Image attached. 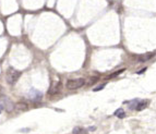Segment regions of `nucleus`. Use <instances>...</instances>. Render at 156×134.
Listing matches in <instances>:
<instances>
[{"label": "nucleus", "instance_id": "nucleus-1", "mask_svg": "<svg viewBox=\"0 0 156 134\" xmlns=\"http://www.w3.org/2000/svg\"><path fill=\"white\" fill-rule=\"evenodd\" d=\"M20 76H21V72L18 71V70H15V69H13V68H9L8 70H7V73H6V79H7V82L9 83V84H15L17 83V81L20 79Z\"/></svg>", "mask_w": 156, "mask_h": 134}, {"label": "nucleus", "instance_id": "nucleus-2", "mask_svg": "<svg viewBox=\"0 0 156 134\" xmlns=\"http://www.w3.org/2000/svg\"><path fill=\"white\" fill-rule=\"evenodd\" d=\"M84 85H85V80L82 79V78L68 80L66 83V86L68 90H78V88H80Z\"/></svg>", "mask_w": 156, "mask_h": 134}, {"label": "nucleus", "instance_id": "nucleus-3", "mask_svg": "<svg viewBox=\"0 0 156 134\" xmlns=\"http://www.w3.org/2000/svg\"><path fill=\"white\" fill-rule=\"evenodd\" d=\"M27 97L30 98V99H32V100H34V101H39L43 98V94H42V92L37 91L35 88H32L27 93Z\"/></svg>", "mask_w": 156, "mask_h": 134}, {"label": "nucleus", "instance_id": "nucleus-4", "mask_svg": "<svg viewBox=\"0 0 156 134\" xmlns=\"http://www.w3.org/2000/svg\"><path fill=\"white\" fill-rule=\"evenodd\" d=\"M0 105L2 106L3 109H6L8 112H11L13 109H14V105L13 103L9 99L8 97H3L1 100H0Z\"/></svg>", "mask_w": 156, "mask_h": 134}, {"label": "nucleus", "instance_id": "nucleus-5", "mask_svg": "<svg viewBox=\"0 0 156 134\" xmlns=\"http://www.w3.org/2000/svg\"><path fill=\"white\" fill-rule=\"evenodd\" d=\"M61 91H62V84L60 82H56V83H54L52 85L50 86L48 94L49 95H57V94H60Z\"/></svg>", "mask_w": 156, "mask_h": 134}, {"label": "nucleus", "instance_id": "nucleus-6", "mask_svg": "<svg viewBox=\"0 0 156 134\" xmlns=\"http://www.w3.org/2000/svg\"><path fill=\"white\" fill-rule=\"evenodd\" d=\"M154 56H155L154 52H147V54H144V55H140L137 57V61L139 62H146V61L151 60Z\"/></svg>", "mask_w": 156, "mask_h": 134}, {"label": "nucleus", "instance_id": "nucleus-7", "mask_svg": "<svg viewBox=\"0 0 156 134\" xmlns=\"http://www.w3.org/2000/svg\"><path fill=\"white\" fill-rule=\"evenodd\" d=\"M149 105H150V100H141V101L137 103V107H135V110H137V111H142V110H144L145 108H147Z\"/></svg>", "mask_w": 156, "mask_h": 134}, {"label": "nucleus", "instance_id": "nucleus-8", "mask_svg": "<svg viewBox=\"0 0 156 134\" xmlns=\"http://www.w3.org/2000/svg\"><path fill=\"white\" fill-rule=\"evenodd\" d=\"M15 108H17V110H19V111H27L29 110V105L26 104V103H24V101H20V103L17 104Z\"/></svg>", "mask_w": 156, "mask_h": 134}, {"label": "nucleus", "instance_id": "nucleus-9", "mask_svg": "<svg viewBox=\"0 0 156 134\" xmlns=\"http://www.w3.org/2000/svg\"><path fill=\"white\" fill-rule=\"evenodd\" d=\"M73 134H88V130L84 128H81V127H75L72 131Z\"/></svg>", "mask_w": 156, "mask_h": 134}, {"label": "nucleus", "instance_id": "nucleus-10", "mask_svg": "<svg viewBox=\"0 0 156 134\" xmlns=\"http://www.w3.org/2000/svg\"><path fill=\"white\" fill-rule=\"evenodd\" d=\"M125 71V69H121V70H118V71H116V72H114V73L109 74V75H107L106 80H110V79H112V78H116V76L120 75L121 73H123Z\"/></svg>", "mask_w": 156, "mask_h": 134}, {"label": "nucleus", "instance_id": "nucleus-11", "mask_svg": "<svg viewBox=\"0 0 156 134\" xmlns=\"http://www.w3.org/2000/svg\"><path fill=\"white\" fill-rule=\"evenodd\" d=\"M115 116L116 117H118V118H125V111L122 109H118L117 111H115Z\"/></svg>", "mask_w": 156, "mask_h": 134}, {"label": "nucleus", "instance_id": "nucleus-12", "mask_svg": "<svg viewBox=\"0 0 156 134\" xmlns=\"http://www.w3.org/2000/svg\"><path fill=\"white\" fill-rule=\"evenodd\" d=\"M139 101H140L139 99H134V100H132L131 103H130V105H129V109L130 110H135V107H137V105Z\"/></svg>", "mask_w": 156, "mask_h": 134}, {"label": "nucleus", "instance_id": "nucleus-13", "mask_svg": "<svg viewBox=\"0 0 156 134\" xmlns=\"http://www.w3.org/2000/svg\"><path fill=\"white\" fill-rule=\"evenodd\" d=\"M105 85H106V84H102V85L97 86V87H94V88H93V91H94V92L100 91V90H103V88H104V87H105Z\"/></svg>", "mask_w": 156, "mask_h": 134}, {"label": "nucleus", "instance_id": "nucleus-14", "mask_svg": "<svg viewBox=\"0 0 156 134\" xmlns=\"http://www.w3.org/2000/svg\"><path fill=\"white\" fill-rule=\"evenodd\" d=\"M88 130H90V131H95L96 128H95V127H91V128H88Z\"/></svg>", "mask_w": 156, "mask_h": 134}, {"label": "nucleus", "instance_id": "nucleus-15", "mask_svg": "<svg viewBox=\"0 0 156 134\" xmlns=\"http://www.w3.org/2000/svg\"><path fill=\"white\" fill-rule=\"evenodd\" d=\"M2 92H3V88H2V86L0 85V96H1V94H2Z\"/></svg>", "mask_w": 156, "mask_h": 134}, {"label": "nucleus", "instance_id": "nucleus-16", "mask_svg": "<svg viewBox=\"0 0 156 134\" xmlns=\"http://www.w3.org/2000/svg\"><path fill=\"white\" fill-rule=\"evenodd\" d=\"M3 109V108H2V106H1V105H0V113H1V110Z\"/></svg>", "mask_w": 156, "mask_h": 134}]
</instances>
